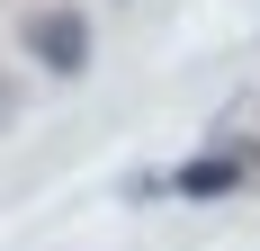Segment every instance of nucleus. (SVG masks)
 Instances as JSON below:
<instances>
[{"label":"nucleus","mask_w":260,"mask_h":251,"mask_svg":"<svg viewBox=\"0 0 260 251\" xmlns=\"http://www.w3.org/2000/svg\"><path fill=\"white\" fill-rule=\"evenodd\" d=\"M18 45H27V63L54 72V81H81V72H90V18H81L72 0L27 9V18H18Z\"/></svg>","instance_id":"nucleus-1"},{"label":"nucleus","mask_w":260,"mask_h":251,"mask_svg":"<svg viewBox=\"0 0 260 251\" xmlns=\"http://www.w3.org/2000/svg\"><path fill=\"white\" fill-rule=\"evenodd\" d=\"M224 189H242V152L234 144H215V152H198V162L171 171V198H224Z\"/></svg>","instance_id":"nucleus-2"},{"label":"nucleus","mask_w":260,"mask_h":251,"mask_svg":"<svg viewBox=\"0 0 260 251\" xmlns=\"http://www.w3.org/2000/svg\"><path fill=\"white\" fill-rule=\"evenodd\" d=\"M9 108H18V90H9V81H0V117H9Z\"/></svg>","instance_id":"nucleus-3"}]
</instances>
